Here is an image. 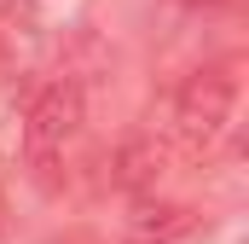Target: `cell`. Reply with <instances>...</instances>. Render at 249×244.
I'll use <instances>...</instances> for the list:
<instances>
[{
	"mask_svg": "<svg viewBox=\"0 0 249 244\" xmlns=\"http://www.w3.org/2000/svg\"><path fill=\"white\" fill-rule=\"evenodd\" d=\"M232 99H238L232 70H197L180 87V99H174V151L180 157H203L220 140L226 117H232Z\"/></svg>",
	"mask_w": 249,
	"mask_h": 244,
	"instance_id": "cell-1",
	"label": "cell"
},
{
	"mask_svg": "<svg viewBox=\"0 0 249 244\" xmlns=\"http://www.w3.org/2000/svg\"><path fill=\"white\" fill-rule=\"evenodd\" d=\"M75 128H81V93H75L70 81H53V87H41V93H35V105H29L23 145H29V157H35V163H53L64 145L75 140Z\"/></svg>",
	"mask_w": 249,
	"mask_h": 244,
	"instance_id": "cell-2",
	"label": "cell"
},
{
	"mask_svg": "<svg viewBox=\"0 0 249 244\" xmlns=\"http://www.w3.org/2000/svg\"><path fill=\"white\" fill-rule=\"evenodd\" d=\"M197 227V209L191 203H145L127 215V239L133 244H174Z\"/></svg>",
	"mask_w": 249,
	"mask_h": 244,
	"instance_id": "cell-3",
	"label": "cell"
},
{
	"mask_svg": "<svg viewBox=\"0 0 249 244\" xmlns=\"http://www.w3.org/2000/svg\"><path fill=\"white\" fill-rule=\"evenodd\" d=\"M168 163H174V145H162V140H133V145H122V157H116V181L122 186H151Z\"/></svg>",
	"mask_w": 249,
	"mask_h": 244,
	"instance_id": "cell-4",
	"label": "cell"
},
{
	"mask_svg": "<svg viewBox=\"0 0 249 244\" xmlns=\"http://www.w3.org/2000/svg\"><path fill=\"white\" fill-rule=\"evenodd\" d=\"M191 6H226V0H191Z\"/></svg>",
	"mask_w": 249,
	"mask_h": 244,
	"instance_id": "cell-5",
	"label": "cell"
}]
</instances>
